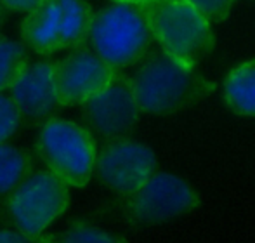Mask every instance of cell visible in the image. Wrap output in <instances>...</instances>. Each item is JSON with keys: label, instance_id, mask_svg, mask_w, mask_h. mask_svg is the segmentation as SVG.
<instances>
[{"label": "cell", "instance_id": "1", "mask_svg": "<svg viewBox=\"0 0 255 243\" xmlns=\"http://www.w3.org/2000/svg\"><path fill=\"white\" fill-rule=\"evenodd\" d=\"M130 82L139 110L148 115H172L215 91L214 80L161 51L151 52L139 61Z\"/></svg>", "mask_w": 255, "mask_h": 243}, {"label": "cell", "instance_id": "2", "mask_svg": "<svg viewBox=\"0 0 255 243\" xmlns=\"http://www.w3.org/2000/svg\"><path fill=\"white\" fill-rule=\"evenodd\" d=\"M139 9L153 42L172 59L196 68L214 49L212 24L188 0H151Z\"/></svg>", "mask_w": 255, "mask_h": 243}, {"label": "cell", "instance_id": "3", "mask_svg": "<svg viewBox=\"0 0 255 243\" xmlns=\"http://www.w3.org/2000/svg\"><path fill=\"white\" fill-rule=\"evenodd\" d=\"M87 42L108 66L122 71L148 56L153 38L137 5L111 3L92 14Z\"/></svg>", "mask_w": 255, "mask_h": 243}, {"label": "cell", "instance_id": "4", "mask_svg": "<svg viewBox=\"0 0 255 243\" xmlns=\"http://www.w3.org/2000/svg\"><path fill=\"white\" fill-rule=\"evenodd\" d=\"M92 14L87 0H44L24 14L21 38L40 56L73 51L87 42Z\"/></svg>", "mask_w": 255, "mask_h": 243}, {"label": "cell", "instance_id": "5", "mask_svg": "<svg viewBox=\"0 0 255 243\" xmlns=\"http://www.w3.org/2000/svg\"><path fill=\"white\" fill-rule=\"evenodd\" d=\"M37 149L45 169L68 188H84L94 176V135L77 122L56 117L45 120L40 123Z\"/></svg>", "mask_w": 255, "mask_h": 243}, {"label": "cell", "instance_id": "6", "mask_svg": "<svg viewBox=\"0 0 255 243\" xmlns=\"http://www.w3.org/2000/svg\"><path fill=\"white\" fill-rule=\"evenodd\" d=\"M70 207V188L47 169L30 172L7 196L12 224L31 235L45 233Z\"/></svg>", "mask_w": 255, "mask_h": 243}, {"label": "cell", "instance_id": "7", "mask_svg": "<svg viewBox=\"0 0 255 243\" xmlns=\"http://www.w3.org/2000/svg\"><path fill=\"white\" fill-rule=\"evenodd\" d=\"M200 195L184 177L156 170L137 191L125 196L124 210L132 223L160 224L193 212Z\"/></svg>", "mask_w": 255, "mask_h": 243}, {"label": "cell", "instance_id": "8", "mask_svg": "<svg viewBox=\"0 0 255 243\" xmlns=\"http://www.w3.org/2000/svg\"><path fill=\"white\" fill-rule=\"evenodd\" d=\"M153 148L130 137L106 141L96 155L94 174L108 189L120 196L137 191L156 172Z\"/></svg>", "mask_w": 255, "mask_h": 243}, {"label": "cell", "instance_id": "9", "mask_svg": "<svg viewBox=\"0 0 255 243\" xmlns=\"http://www.w3.org/2000/svg\"><path fill=\"white\" fill-rule=\"evenodd\" d=\"M82 117L92 135L106 141L128 137L141 117L130 77L120 71L106 89L82 105Z\"/></svg>", "mask_w": 255, "mask_h": 243}, {"label": "cell", "instance_id": "10", "mask_svg": "<svg viewBox=\"0 0 255 243\" xmlns=\"http://www.w3.org/2000/svg\"><path fill=\"white\" fill-rule=\"evenodd\" d=\"M120 71L108 66L92 49L84 45L56 61L59 106H78L106 89Z\"/></svg>", "mask_w": 255, "mask_h": 243}, {"label": "cell", "instance_id": "11", "mask_svg": "<svg viewBox=\"0 0 255 243\" xmlns=\"http://www.w3.org/2000/svg\"><path fill=\"white\" fill-rule=\"evenodd\" d=\"M7 94L19 110L21 119L44 123L59 106L56 85V61H28Z\"/></svg>", "mask_w": 255, "mask_h": 243}, {"label": "cell", "instance_id": "12", "mask_svg": "<svg viewBox=\"0 0 255 243\" xmlns=\"http://www.w3.org/2000/svg\"><path fill=\"white\" fill-rule=\"evenodd\" d=\"M222 98L233 113L255 117V58L236 64L222 85Z\"/></svg>", "mask_w": 255, "mask_h": 243}, {"label": "cell", "instance_id": "13", "mask_svg": "<svg viewBox=\"0 0 255 243\" xmlns=\"http://www.w3.org/2000/svg\"><path fill=\"white\" fill-rule=\"evenodd\" d=\"M30 172L31 160L26 151L9 142H0V200L7 198Z\"/></svg>", "mask_w": 255, "mask_h": 243}, {"label": "cell", "instance_id": "14", "mask_svg": "<svg viewBox=\"0 0 255 243\" xmlns=\"http://www.w3.org/2000/svg\"><path fill=\"white\" fill-rule=\"evenodd\" d=\"M28 61V49L23 42L0 35V92H7Z\"/></svg>", "mask_w": 255, "mask_h": 243}, {"label": "cell", "instance_id": "15", "mask_svg": "<svg viewBox=\"0 0 255 243\" xmlns=\"http://www.w3.org/2000/svg\"><path fill=\"white\" fill-rule=\"evenodd\" d=\"M52 243H128L125 238L85 223H75L63 233L52 235Z\"/></svg>", "mask_w": 255, "mask_h": 243}, {"label": "cell", "instance_id": "16", "mask_svg": "<svg viewBox=\"0 0 255 243\" xmlns=\"http://www.w3.org/2000/svg\"><path fill=\"white\" fill-rule=\"evenodd\" d=\"M21 113L9 94L0 92V142H7L19 128Z\"/></svg>", "mask_w": 255, "mask_h": 243}, {"label": "cell", "instance_id": "17", "mask_svg": "<svg viewBox=\"0 0 255 243\" xmlns=\"http://www.w3.org/2000/svg\"><path fill=\"white\" fill-rule=\"evenodd\" d=\"M210 24L222 23L229 17L236 0H188Z\"/></svg>", "mask_w": 255, "mask_h": 243}, {"label": "cell", "instance_id": "18", "mask_svg": "<svg viewBox=\"0 0 255 243\" xmlns=\"http://www.w3.org/2000/svg\"><path fill=\"white\" fill-rule=\"evenodd\" d=\"M0 243H52V235H31L21 230H0Z\"/></svg>", "mask_w": 255, "mask_h": 243}, {"label": "cell", "instance_id": "19", "mask_svg": "<svg viewBox=\"0 0 255 243\" xmlns=\"http://www.w3.org/2000/svg\"><path fill=\"white\" fill-rule=\"evenodd\" d=\"M42 2L44 0H0V3L5 9L12 10V12H24V14L30 12L37 5H40Z\"/></svg>", "mask_w": 255, "mask_h": 243}, {"label": "cell", "instance_id": "20", "mask_svg": "<svg viewBox=\"0 0 255 243\" xmlns=\"http://www.w3.org/2000/svg\"><path fill=\"white\" fill-rule=\"evenodd\" d=\"M113 3H128V5H144V3L151 2V0H111Z\"/></svg>", "mask_w": 255, "mask_h": 243}]
</instances>
